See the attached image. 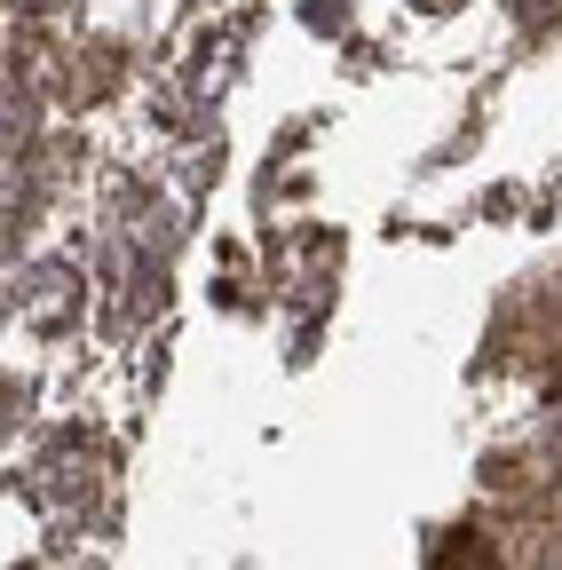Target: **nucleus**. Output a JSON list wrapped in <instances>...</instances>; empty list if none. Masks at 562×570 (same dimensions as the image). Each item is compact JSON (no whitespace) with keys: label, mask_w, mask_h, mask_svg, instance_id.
Here are the masks:
<instances>
[{"label":"nucleus","mask_w":562,"mask_h":570,"mask_svg":"<svg viewBox=\"0 0 562 570\" xmlns=\"http://www.w3.org/2000/svg\"><path fill=\"white\" fill-rule=\"evenodd\" d=\"M428 570H500V554H491L483 531H444L436 554H428Z\"/></svg>","instance_id":"1"},{"label":"nucleus","mask_w":562,"mask_h":570,"mask_svg":"<svg viewBox=\"0 0 562 570\" xmlns=\"http://www.w3.org/2000/svg\"><path fill=\"white\" fill-rule=\"evenodd\" d=\"M412 9H460V0H412Z\"/></svg>","instance_id":"2"}]
</instances>
